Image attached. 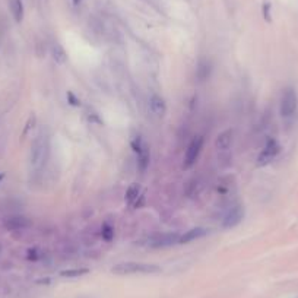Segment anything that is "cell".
I'll return each instance as SVG.
<instances>
[{
  "instance_id": "6da1fadb",
  "label": "cell",
  "mask_w": 298,
  "mask_h": 298,
  "mask_svg": "<svg viewBox=\"0 0 298 298\" xmlns=\"http://www.w3.org/2000/svg\"><path fill=\"white\" fill-rule=\"evenodd\" d=\"M160 266L139 262H123L111 268V272L116 275H135V273H157L160 272Z\"/></svg>"
},
{
  "instance_id": "7a4b0ae2",
  "label": "cell",
  "mask_w": 298,
  "mask_h": 298,
  "mask_svg": "<svg viewBox=\"0 0 298 298\" xmlns=\"http://www.w3.org/2000/svg\"><path fill=\"white\" fill-rule=\"evenodd\" d=\"M47 151H49L47 139L43 135H38L31 143V165L34 168H41L44 165L47 158Z\"/></svg>"
},
{
  "instance_id": "3957f363",
  "label": "cell",
  "mask_w": 298,
  "mask_h": 298,
  "mask_svg": "<svg viewBox=\"0 0 298 298\" xmlns=\"http://www.w3.org/2000/svg\"><path fill=\"white\" fill-rule=\"evenodd\" d=\"M298 110V95L294 88H287L281 97L279 111L284 119H291L296 116Z\"/></svg>"
},
{
  "instance_id": "277c9868",
  "label": "cell",
  "mask_w": 298,
  "mask_h": 298,
  "mask_svg": "<svg viewBox=\"0 0 298 298\" xmlns=\"http://www.w3.org/2000/svg\"><path fill=\"white\" fill-rule=\"evenodd\" d=\"M203 143H205V139L203 136H196L187 146V151H186V155H184V168H190L191 165H194V163L197 161L200 152H202V148H203Z\"/></svg>"
},
{
  "instance_id": "5b68a950",
  "label": "cell",
  "mask_w": 298,
  "mask_h": 298,
  "mask_svg": "<svg viewBox=\"0 0 298 298\" xmlns=\"http://www.w3.org/2000/svg\"><path fill=\"white\" fill-rule=\"evenodd\" d=\"M278 154H279V143L275 139H269L268 143L265 145V148L262 149V152L257 157V165L265 167V165L271 164L276 158Z\"/></svg>"
},
{
  "instance_id": "8992f818",
  "label": "cell",
  "mask_w": 298,
  "mask_h": 298,
  "mask_svg": "<svg viewBox=\"0 0 298 298\" xmlns=\"http://www.w3.org/2000/svg\"><path fill=\"white\" fill-rule=\"evenodd\" d=\"M179 233H165V234H158L148 239V245L154 248H164V247H171L174 244H179Z\"/></svg>"
},
{
  "instance_id": "52a82bcc",
  "label": "cell",
  "mask_w": 298,
  "mask_h": 298,
  "mask_svg": "<svg viewBox=\"0 0 298 298\" xmlns=\"http://www.w3.org/2000/svg\"><path fill=\"white\" fill-rule=\"evenodd\" d=\"M243 217H244V209H243V206H240V205L233 206V208L225 214V217H224V219H222V228H225V230L234 228L236 225H239L240 222H241Z\"/></svg>"
},
{
  "instance_id": "ba28073f",
  "label": "cell",
  "mask_w": 298,
  "mask_h": 298,
  "mask_svg": "<svg viewBox=\"0 0 298 298\" xmlns=\"http://www.w3.org/2000/svg\"><path fill=\"white\" fill-rule=\"evenodd\" d=\"M149 110H151V113H152L154 116H157V117L165 116V113H167V104H165L164 98L160 97V95H157V94H154V95L149 98Z\"/></svg>"
},
{
  "instance_id": "9c48e42d",
  "label": "cell",
  "mask_w": 298,
  "mask_h": 298,
  "mask_svg": "<svg viewBox=\"0 0 298 298\" xmlns=\"http://www.w3.org/2000/svg\"><path fill=\"white\" fill-rule=\"evenodd\" d=\"M233 140H234V132L231 129H227L218 135L215 140V146L218 151H228L233 145Z\"/></svg>"
},
{
  "instance_id": "30bf717a",
  "label": "cell",
  "mask_w": 298,
  "mask_h": 298,
  "mask_svg": "<svg viewBox=\"0 0 298 298\" xmlns=\"http://www.w3.org/2000/svg\"><path fill=\"white\" fill-rule=\"evenodd\" d=\"M6 228L9 230H25V228H29L31 227V221L25 217H12V218H7L6 222H4Z\"/></svg>"
},
{
  "instance_id": "8fae6325",
  "label": "cell",
  "mask_w": 298,
  "mask_h": 298,
  "mask_svg": "<svg viewBox=\"0 0 298 298\" xmlns=\"http://www.w3.org/2000/svg\"><path fill=\"white\" fill-rule=\"evenodd\" d=\"M208 234V231L202 227H197V228H191L189 231H186L183 236H180L179 244H187V243H191V241H196V240L202 239Z\"/></svg>"
},
{
  "instance_id": "7c38bea8",
  "label": "cell",
  "mask_w": 298,
  "mask_h": 298,
  "mask_svg": "<svg viewBox=\"0 0 298 298\" xmlns=\"http://www.w3.org/2000/svg\"><path fill=\"white\" fill-rule=\"evenodd\" d=\"M9 9L16 22H22L24 19V3L22 0H9Z\"/></svg>"
},
{
  "instance_id": "4fadbf2b",
  "label": "cell",
  "mask_w": 298,
  "mask_h": 298,
  "mask_svg": "<svg viewBox=\"0 0 298 298\" xmlns=\"http://www.w3.org/2000/svg\"><path fill=\"white\" fill-rule=\"evenodd\" d=\"M136 154H137V167L142 173H145L149 167V151H148L146 145H143L142 149Z\"/></svg>"
},
{
  "instance_id": "5bb4252c",
  "label": "cell",
  "mask_w": 298,
  "mask_h": 298,
  "mask_svg": "<svg viewBox=\"0 0 298 298\" xmlns=\"http://www.w3.org/2000/svg\"><path fill=\"white\" fill-rule=\"evenodd\" d=\"M139 196H140V186H139L137 183H133V184L127 189V191H126V202L130 203V205H133V202H135Z\"/></svg>"
},
{
  "instance_id": "9a60e30c",
  "label": "cell",
  "mask_w": 298,
  "mask_h": 298,
  "mask_svg": "<svg viewBox=\"0 0 298 298\" xmlns=\"http://www.w3.org/2000/svg\"><path fill=\"white\" fill-rule=\"evenodd\" d=\"M52 54H53V60H54L56 63H59V64L66 63V60H67V54H66L64 49H63L60 44L53 46V49H52Z\"/></svg>"
},
{
  "instance_id": "2e32d148",
  "label": "cell",
  "mask_w": 298,
  "mask_h": 298,
  "mask_svg": "<svg viewBox=\"0 0 298 298\" xmlns=\"http://www.w3.org/2000/svg\"><path fill=\"white\" fill-rule=\"evenodd\" d=\"M89 271L88 269H85V268H78V269H67V271H63V272H60V275L61 276H64V278H79V276H83V275H86Z\"/></svg>"
},
{
  "instance_id": "e0dca14e",
  "label": "cell",
  "mask_w": 298,
  "mask_h": 298,
  "mask_svg": "<svg viewBox=\"0 0 298 298\" xmlns=\"http://www.w3.org/2000/svg\"><path fill=\"white\" fill-rule=\"evenodd\" d=\"M101 237H103V240H106L107 243L113 241L114 240V228H113V225H110L108 222L103 224V227H101Z\"/></svg>"
},
{
  "instance_id": "ac0fdd59",
  "label": "cell",
  "mask_w": 298,
  "mask_h": 298,
  "mask_svg": "<svg viewBox=\"0 0 298 298\" xmlns=\"http://www.w3.org/2000/svg\"><path fill=\"white\" fill-rule=\"evenodd\" d=\"M196 75L199 78V81H203L208 78L209 75V64L205 61V60H200L199 64H197V69H196Z\"/></svg>"
},
{
  "instance_id": "d6986e66",
  "label": "cell",
  "mask_w": 298,
  "mask_h": 298,
  "mask_svg": "<svg viewBox=\"0 0 298 298\" xmlns=\"http://www.w3.org/2000/svg\"><path fill=\"white\" fill-rule=\"evenodd\" d=\"M38 253H40L38 248H29V250H28V259H29V260H38V259L41 257Z\"/></svg>"
},
{
  "instance_id": "ffe728a7",
  "label": "cell",
  "mask_w": 298,
  "mask_h": 298,
  "mask_svg": "<svg viewBox=\"0 0 298 298\" xmlns=\"http://www.w3.org/2000/svg\"><path fill=\"white\" fill-rule=\"evenodd\" d=\"M67 98H69V101H70V104L72 106H81V100L79 98H76L75 95H73V92H67Z\"/></svg>"
},
{
  "instance_id": "44dd1931",
  "label": "cell",
  "mask_w": 298,
  "mask_h": 298,
  "mask_svg": "<svg viewBox=\"0 0 298 298\" xmlns=\"http://www.w3.org/2000/svg\"><path fill=\"white\" fill-rule=\"evenodd\" d=\"M143 203H145V194H142V193H140V196H139V197H137V199L133 202V206L137 209V208H142V206H143Z\"/></svg>"
},
{
  "instance_id": "7402d4cb",
  "label": "cell",
  "mask_w": 298,
  "mask_h": 298,
  "mask_svg": "<svg viewBox=\"0 0 298 298\" xmlns=\"http://www.w3.org/2000/svg\"><path fill=\"white\" fill-rule=\"evenodd\" d=\"M269 10H271V4L269 3H265L263 4V15L268 21H271V16H269Z\"/></svg>"
},
{
  "instance_id": "603a6c76",
  "label": "cell",
  "mask_w": 298,
  "mask_h": 298,
  "mask_svg": "<svg viewBox=\"0 0 298 298\" xmlns=\"http://www.w3.org/2000/svg\"><path fill=\"white\" fill-rule=\"evenodd\" d=\"M72 1H73V6H79L82 0H72Z\"/></svg>"
},
{
  "instance_id": "cb8c5ba5",
  "label": "cell",
  "mask_w": 298,
  "mask_h": 298,
  "mask_svg": "<svg viewBox=\"0 0 298 298\" xmlns=\"http://www.w3.org/2000/svg\"><path fill=\"white\" fill-rule=\"evenodd\" d=\"M3 179V174H0V180Z\"/></svg>"
}]
</instances>
